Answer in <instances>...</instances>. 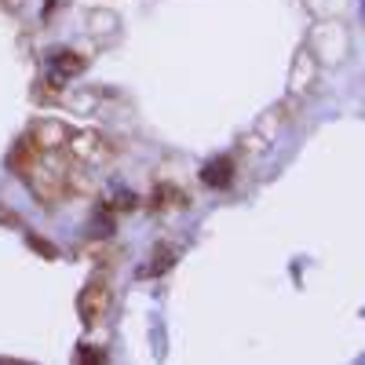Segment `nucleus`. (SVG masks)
<instances>
[{
	"label": "nucleus",
	"instance_id": "1",
	"mask_svg": "<svg viewBox=\"0 0 365 365\" xmlns=\"http://www.w3.org/2000/svg\"><path fill=\"white\" fill-rule=\"evenodd\" d=\"M201 179H205V187H212V190H227L230 179H234V161L230 158H212L201 168Z\"/></svg>",
	"mask_w": 365,
	"mask_h": 365
},
{
	"label": "nucleus",
	"instance_id": "2",
	"mask_svg": "<svg viewBox=\"0 0 365 365\" xmlns=\"http://www.w3.org/2000/svg\"><path fill=\"white\" fill-rule=\"evenodd\" d=\"M77 307H81V318H84V322H96V318L103 314V307H106V289H103V282H91V285L81 292Z\"/></svg>",
	"mask_w": 365,
	"mask_h": 365
},
{
	"label": "nucleus",
	"instance_id": "3",
	"mask_svg": "<svg viewBox=\"0 0 365 365\" xmlns=\"http://www.w3.org/2000/svg\"><path fill=\"white\" fill-rule=\"evenodd\" d=\"M84 70V58L77 55V51H55L51 55V73L58 77V73H63V77H73V73H81Z\"/></svg>",
	"mask_w": 365,
	"mask_h": 365
},
{
	"label": "nucleus",
	"instance_id": "4",
	"mask_svg": "<svg viewBox=\"0 0 365 365\" xmlns=\"http://www.w3.org/2000/svg\"><path fill=\"white\" fill-rule=\"evenodd\" d=\"M168 263H172V249L161 245V249H158V263H154V267H146L143 274H161V270H168Z\"/></svg>",
	"mask_w": 365,
	"mask_h": 365
},
{
	"label": "nucleus",
	"instance_id": "5",
	"mask_svg": "<svg viewBox=\"0 0 365 365\" xmlns=\"http://www.w3.org/2000/svg\"><path fill=\"white\" fill-rule=\"evenodd\" d=\"M26 241H29V245H34V249H37V252H44V256H48V259H55V256H58V252H55V249H51V245H48V241H41V237H26Z\"/></svg>",
	"mask_w": 365,
	"mask_h": 365
},
{
	"label": "nucleus",
	"instance_id": "6",
	"mask_svg": "<svg viewBox=\"0 0 365 365\" xmlns=\"http://www.w3.org/2000/svg\"><path fill=\"white\" fill-rule=\"evenodd\" d=\"M77 358H81V361H88V358H91V361H103V354H99V351H81Z\"/></svg>",
	"mask_w": 365,
	"mask_h": 365
},
{
	"label": "nucleus",
	"instance_id": "7",
	"mask_svg": "<svg viewBox=\"0 0 365 365\" xmlns=\"http://www.w3.org/2000/svg\"><path fill=\"white\" fill-rule=\"evenodd\" d=\"M361 15H365V4H361Z\"/></svg>",
	"mask_w": 365,
	"mask_h": 365
}]
</instances>
